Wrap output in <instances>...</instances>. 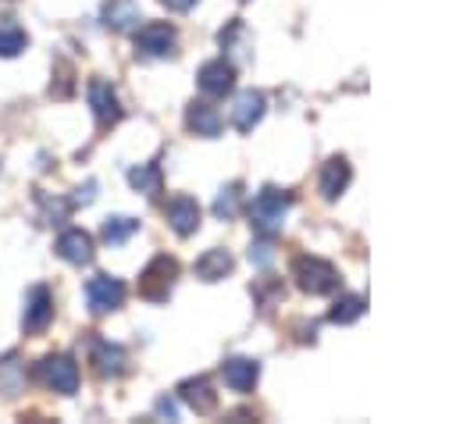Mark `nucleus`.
<instances>
[{"instance_id": "obj_1", "label": "nucleus", "mask_w": 456, "mask_h": 424, "mask_svg": "<svg viewBox=\"0 0 456 424\" xmlns=\"http://www.w3.org/2000/svg\"><path fill=\"white\" fill-rule=\"evenodd\" d=\"M289 207H292V192L267 185V189H260V192L253 196V203H249V221H253V228H256L260 235H274V232L281 228Z\"/></svg>"}, {"instance_id": "obj_2", "label": "nucleus", "mask_w": 456, "mask_h": 424, "mask_svg": "<svg viewBox=\"0 0 456 424\" xmlns=\"http://www.w3.org/2000/svg\"><path fill=\"white\" fill-rule=\"evenodd\" d=\"M36 374H39V381L46 388H53L61 395H75L78 392V363L68 353H46L36 363Z\"/></svg>"}, {"instance_id": "obj_3", "label": "nucleus", "mask_w": 456, "mask_h": 424, "mask_svg": "<svg viewBox=\"0 0 456 424\" xmlns=\"http://www.w3.org/2000/svg\"><path fill=\"white\" fill-rule=\"evenodd\" d=\"M292 278L310 296H324V292H331L338 285V271L328 260H321V257H299L292 264Z\"/></svg>"}, {"instance_id": "obj_4", "label": "nucleus", "mask_w": 456, "mask_h": 424, "mask_svg": "<svg viewBox=\"0 0 456 424\" xmlns=\"http://www.w3.org/2000/svg\"><path fill=\"white\" fill-rule=\"evenodd\" d=\"M175 278H178V260L167 257V253H160V257H153V260L142 267V274H139V296L160 303V299H167Z\"/></svg>"}, {"instance_id": "obj_5", "label": "nucleus", "mask_w": 456, "mask_h": 424, "mask_svg": "<svg viewBox=\"0 0 456 424\" xmlns=\"http://www.w3.org/2000/svg\"><path fill=\"white\" fill-rule=\"evenodd\" d=\"M125 303V281L114 274H93L86 281V306L93 314H110Z\"/></svg>"}, {"instance_id": "obj_6", "label": "nucleus", "mask_w": 456, "mask_h": 424, "mask_svg": "<svg viewBox=\"0 0 456 424\" xmlns=\"http://www.w3.org/2000/svg\"><path fill=\"white\" fill-rule=\"evenodd\" d=\"M175 43H178V32L167 21H146L135 32V50L142 57H167V53H175Z\"/></svg>"}, {"instance_id": "obj_7", "label": "nucleus", "mask_w": 456, "mask_h": 424, "mask_svg": "<svg viewBox=\"0 0 456 424\" xmlns=\"http://www.w3.org/2000/svg\"><path fill=\"white\" fill-rule=\"evenodd\" d=\"M53 321V296L46 285H32L28 289V299H25V310H21V328L25 335H39L46 331Z\"/></svg>"}, {"instance_id": "obj_8", "label": "nucleus", "mask_w": 456, "mask_h": 424, "mask_svg": "<svg viewBox=\"0 0 456 424\" xmlns=\"http://www.w3.org/2000/svg\"><path fill=\"white\" fill-rule=\"evenodd\" d=\"M86 96H89V107L96 114V125L100 128H110L118 118H121V107H118V93L110 89V82L103 78H89L86 86Z\"/></svg>"}, {"instance_id": "obj_9", "label": "nucleus", "mask_w": 456, "mask_h": 424, "mask_svg": "<svg viewBox=\"0 0 456 424\" xmlns=\"http://www.w3.org/2000/svg\"><path fill=\"white\" fill-rule=\"evenodd\" d=\"M57 257L61 260H68V264H75V267H86V264H93V235L89 232H82V228H64L61 235H57Z\"/></svg>"}, {"instance_id": "obj_10", "label": "nucleus", "mask_w": 456, "mask_h": 424, "mask_svg": "<svg viewBox=\"0 0 456 424\" xmlns=\"http://www.w3.org/2000/svg\"><path fill=\"white\" fill-rule=\"evenodd\" d=\"M164 217H167V224H171L175 235L189 239L200 228V203L192 196H171L167 207H164Z\"/></svg>"}, {"instance_id": "obj_11", "label": "nucleus", "mask_w": 456, "mask_h": 424, "mask_svg": "<svg viewBox=\"0 0 456 424\" xmlns=\"http://www.w3.org/2000/svg\"><path fill=\"white\" fill-rule=\"evenodd\" d=\"M89 363L96 367L100 378H118V374H125V367H128V353H125L121 346L107 342V338H93Z\"/></svg>"}, {"instance_id": "obj_12", "label": "nucleus", "mask_w": 456, "mask_h": 424, "mask_svg": "<svg viewBox=\"0 0 456 424\" xmlns=\"http://www.w3.org/2000/svg\"><path fill=\"white\" fill-rule=\"evenodd\" d=\"M196 78H200V89H203L207 96H224V93H232V86H235V68H232L224 57H217V61H207Z\"/></svg>"}, {"instance_id": "obj_13", "label": "nucleus", "mask_w": 456, "mask_h": 424, "mask_svg": "<svg viewBox=\"0 0 456 424\" xmlns=\"http://www.w3.org/2000/svg\"><path fill=\"white\" fill-rule=\"evenodd\" d=\"M260 118H264V93H256V89L239 93L235 103H232V125H235L239 132H249Z\"/></svg>"}, {"instance_id": "obj_14", "label": "nucleus", "mask_w": 456, "mask_h": 424, "mask_svg": "<svg viewBox=\"0 0 456 424\" xmlns=\"http://www.w3.org/2000/svg\"><path fill=\"white\" fill-rule=\"evenodd\" d=\"M221 374H224V385L232 392H249L256 385V378H260V363L246 360V356H232V360H224Z\"/></svg>"}, {"instance_id": "obj_15", "label": "nucleus", "mask_w": 456, "mask_h": 424, "mask_svg": "<svg viewBox=\"0 0 456 424\" xmlns=\"http://www.w3.org/2000/svg\"><path fill=\"white\" fill-rule=\"evenodd\" d=\"M178 395H182V403H189L196 413H210V410L217 406V395H214V388H210L207 378H189V381H182V385H178Z\"/></svg>"}, {"instance_id": "obj_16", "label": "nucleus", "mask_w": 456, "mask_h": 424, "mask_svg": "<svg viewBox=\"0 0 456 424\" xmlns=\"http://www.w3.org/2000/svg\"><path fill=\"white\" fill-rule=\"evenodd\" d=\"M232 267H235L232 253L214 246V249H207V253L196 260V267H192V271H196V278H203V281H221V278L232 271Z\"/></svg>"}, {"instance_id": "obj_17", "label": "nucleus", "mask_w": 456, "mask_h": 424, "mask_svg": "<svg viewBox=\"0 0 456 424\" xmlns=\"http://www.w3.org/2000/svg\"><path fill=\"white\" fill-rule=\"evenodd\" d=\"M18 392H25V367H21L18 353H7V356H0V395L14 399Z\"/></svg>"}, {"instance_id": "obj_18", "label": "nucleus", "mask_w": 456, "mask_h": 424, "mask_svg": "<svg viewBox=\"0 0 456 424\" xmlns=\"http://www.w3.org/2000/svg\"><path fill=\"white\" fill-rule=\"evenodd\" d=\"M185 125L196 132V135H217L221 132V114L210 107V103H189L185 110Z\"/></svg>"}, {"instance_id": "obj_19", "label": "nucleus", "mask_w": 456, "mask_h": 424, "mask_svg": "<svg viewBox=\"0 0 456 424\" xmlns=\"http://www.w3.org/2000/svg\"><path fill=\"white\" fill-rule=\"evenodd\" d=\"M349 164L342 160V157H331L328 164H324V171H321V196L324 200H335L346 185H349Z\"/></svg>"}, {"instance_id": "obj_20", "label": "nucleus", "mask_w": 456, "mask_h": 424, "mask_svg": "<svg viewBox=\"0 0 456 424\" xmlns=\"http://www.w3.org/2000/svg\"><path fill=\"white\" fill-rule=\"evenodd\" d=\"M103 21L121 32V29H128V25L139 21V7H135L132 0H107V4H103Z\"/></svg>"}, {"instance_id": "obj_21", "label": "nucleus", "mask_w": 456, "mask_h": 424, "mask_svg": "<svg viewBox=\"0 0 456 424\" xmlns=\"http://www.w3.org/2000/svg\"><path fill=\"white\" fill-rule=\"evenodd\" d=\"M128 182H132L135 192H142V196H157V192H160V167H157L153 160H150V164H139V167L128 171Z\"/></svg>"}, {"instance_id": "obj_22", "label": "nucleus", "mask_w": 456, "mask_h": 424, "mask_svg": "<svg viewBox=\"0 0 456 424\" xmlns=\"http://www.w3.org/2000/svg\"><path fill=\"white\" fill-rule=\"evenodd\" d=\"M135 228H139V221H135V217H107L100 235H103V242L121 246V242H128V239L135 235Z\"/></svg>"}, {"instance_id": "obj_23", "label": "nucleus", "mask_w": 456, "mask_h": 424, "mask_svg": "<svg viewBox=\"0 0 456 424\" xmlns=\"http://www.w3.org/2000/svg\"><path fill=\"white\" fill-rule=\"evenodd\" d=\"M25 46H28V36L18 25H11V18H4L0 21V57H18Z\"/></svg>"}, {"instance_id": "obj_24", "label": "nucleus", "mask_w": 456, "mask_h": 424, "mask_svg": "<svg viewBox=\"0 0 456 424\" xmlns=\"http://www.w3.org/2000/svg\"><path fill=\"white\" fill-rule=\"evenodd\" d=\"M363 314V299L360 296H342L331 310H328V317L335 321V324H349V321H356Z\"/></svg>"}, {"instance_id": "obj_25", "label": "nucleus", "mask_w": 456, "mask_h": 424, "mask_svg": "<svg viewBox=\"0 0 456 424\" xmlns=\"http://www.w3.org/2000/svg\"><path fill=\"white\" fill-rule=\"evenodd\" d=\"M239 200H242V192H239V185H228V189H221V196L214 200V214L217 217H235V210H239Z\"/></svg>"}, {"instance_id": "obj_26", "label": "nucleus", "mask_w": 456, "mask_h": 424, "mask_svg": "<svg viewBox=\"0 0 456 424\" xmlns=\"http://www.w3.org/2000/svg\"><path fill=\"white\" fill-rule=\"evenodd\" d=\"M249 260L267 264V260H271V242H256V246H249Z\"/></svg>"}, {"instance_id": "obj_27", "label": "nucleus", "mask_w": 456, "mask_h": 424, "mask_svg": "<svg viewBox=\"0 0 456 424\" xmlns=\"http://www.w3.org/2000/svg\"><path fill=\"white\" fill-rule=\"evenodd\" d=\"M160 4H164L167 11H189V7L196 4V0H160Z\"/></svg>"}]
</instances>
